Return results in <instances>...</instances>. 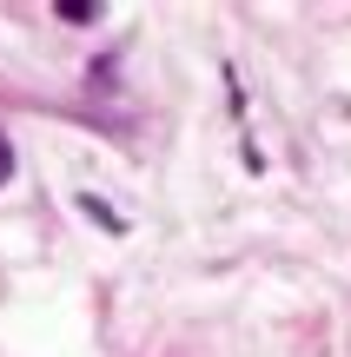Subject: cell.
<instances>
[{
  "label": "cell",
  "mask_w": 351,
  "mask_h": 357,
  "mask_svg": "<svg viewBox=\"0 0 351 357\" xmlns=\"http://www.w3.org/2000/svg\"><path fill=\"white\" fill-rule=\"evenodd\" d=\"M100 7H87V0H60V20H73V26H87Z\"/></svg>",
  "instance_id": "2"
},
{
  "label": "cell",
  "mask_w": 351,
  "mask_h": 357,
  "mask_svg": "<svg viewBox=\"0 0 351 357\" xmlns=\"http://www.w3.org/2000/svg\"><path fill=\"white\" fill-rule=\"evenodd\" d=\"M80 212H87V218H93L100 231H113V238L126 231V218H113V205H106V199H93V192H80Z\"/></svg>",
  "instance_id": "1"
}]
</instances>
